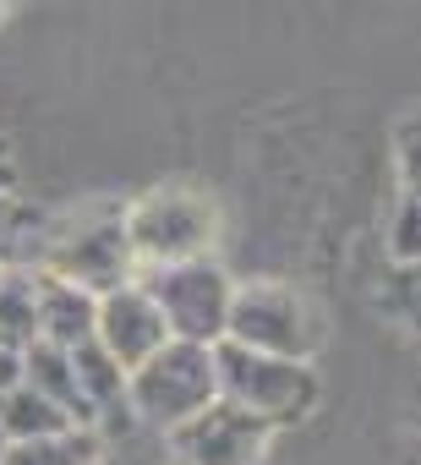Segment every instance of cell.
<instances>
[{"label":"cell","mask_w":421,"mask_h":465,"mask_svg":"<svg viewBox=\"0 0 421 465\" xmlns=\"http://www.w3.org/2000/svg\"><path fill=\"white\" fill-rule=\"evenodd\" d=\"M34 291H39V345H55V351H77L93 340V318H99V296L55 280V274H34Z\"/></svg>","instance_id":"obj_9"},{"label":"cell","mask_w":421,"mask_h":465,"mask_svg":"<svg viewBox=\"0 0 421 465\" xmlns=\"http://www.w3.org/2000/svg\"><path fill=\"white\" fill-rule=\"evenodd\" d=\"M93 345H99L121 372H137L153 351H164V345H170L164 318H159L153 296H148L137 280H132V285H121V291H110V296H99Z\"/></svg>","instance_id":"obj_8"},{"label":"cell","mask_w":421,"mask_h":465,"mask_svg":"<svg viewBox=\"0 0 421 465\" xmlns=\"http://www.w3.org/2000/svg\"><path fill=\"white\" fill-rule=\"evenodd\" d=\"M23 383V356L17 351H0V394H12Z\"/></svg>","instance_id":"obj_18"},{"label":"cell","mask_w":421,"mask_h":465,"mask_svg":"<svg viewBox=\"0 0 421 465\" xmlns=\"http://www.w3.org/2000/svg\"><path fill=\"white\" fill-rule=\"evenodd\" d=\"M0 274H6V269H0Z\"/></svg>","instance_id":"obj_22"},{"label":"cell","mask_w":421,"mask_h":465,"mask_svg":"<svg viewBox=\"0 0 421 465\" xmlns=\"http://www.w3.org/2000/svg\"><path fill=\"white\" fill-rule=\"evenodd\" d=\"M23 383H28L34 394H44L72 427L88 432V405H83V389H77V372H72V356H66V351H55V345L23 351Z\"/></svg>","instance_id":"obj_11"},{"label":"cell","mask_w":421,"mask_h":465,"mask_svg":"<svg viewBox=\"0 0 421 465\" xmlns=\"http://www.w3.org/2000/svg\"><path fill=\"white\" fill-rule=\"evenodd\" d=\"M34 274H55L88 296H110L121 285L137 280V258L126 247V224L121 208H99V213H72L55 219V236L44 247V263Z\"/></svg>","instance_id":"obj_5"},{"label":"cell","mask_w":421,"mask_h":465,"mask_svg":"<svg viewBox=\"0 0 421 465\" xmlns=\"http://www.w3.org/2000/svg\"><path fill=\"white\" fill-rule=\"evenodd\" d=\"M0 454H6V438H0Z\"/></svg>","instance_id":"obj_21"},{"label":"cell","mask_w":421,"mask_h":465,"mask_svg":"<svg viewBox=\"0 0 421 465\" xmlns=\"http://www.w3.org/2000/svg\"><path fill=\"white\" fill-rule=\"evenodd\" d=\"M66 432H83V427H72L28 383H17L12 394H0V438H6V443H39V438H66Z\"/></svg>","instance_id":"obj_12"},{"label":"cell","mask_w":421,"mask_h":465,"mask_svg":"<svg viewBox=\"0 0 421 465\" xmlns=\"http://www.w3.org/2000/svg\"><path fill=\"white\" fill-rule=\"evenodd\" d=\"M39 345V291L34 274L6 269L0 274V351H34Z\"/></svg>","instance_id":"obj_13"},{"label":"cell","mask_w":421,"mask_h":465,"mask_svg":"<svg viewBox=\"0 0 421 465\" xmlns=\"http://www.w3.org/2000/svg\"><path fill=\"white\" fill-rule=\"evenodd\" d=\"M6 17H12V6H0V28H6Z\"/></svg>","instance_id":"obj_20"},{"label":"cell","mask_w":421,"mask_h":465,"mask_svg":"<svg viewBox=\"0 0 421 465\" xmlns=\"http://www.w3.org/2000/svg\"><path fill=\"white\" fill-rule=\"evenodd\" d=\"M93 465H164V438H153V432H142L132 421L126 432H115V438L99 443Z\"/></svg>","instance_id":"obj_15"},{"label":"cell","mask_w":421,"mask_h":465,"mask_svg":"<svg viewBox=\"0 0 421 465\" xmlns=\"http://www.w3.org/2000/svg\"><path fill=\"white\" fill-rule=\"evenodd\" d=\"M99 438L93 432H66V438H39V443H6L0 465H93Z\"/></svg>","instance_id":"obj_14"},{"label":"cell","mask_w":421,"mask_h":465,"mask_svg":"<svg viewBox=\"0 0 421 465\" xmlns=\"http://www.w3.org/2000/svg\"><path fill=\"white\" fill-rule=\"evenodd\" d=\"M137 285L153 296L170 340L202 345V351H214L225 340V318H230V296H236V280L225 274V263H214V258L170 263V269L137 274Z\"/></svg>","instance_id":"obj_6"},{"label":"cell","mask_w":421,"mask_h":465,"mask_svg":"<svg viewBox=\"0 0 421 465\" xmlns=\"http://www.w3.org/2000/svg\"><path fill=\"white\" fill-rule=\"evenodd\" d=\"M214 389H220V405H230L252 421H269L274 432L290 421H307L323 400V378L312 361L258 356L230 340L214 345Z\"/></svg>","instance_id":"obj_2"},{"label":"cell","mask_w":421,"mask_h":465,"mask_svg":"<svg viewBox=\"0 0 421 465\" xmlns=\"http://www.w3.org/2000/svg\"><path fill=\"white\" fill-rule=\"evenodd\" d=\"M225 340L241 345V351H258V356L312 361L318 345H323V318L296 285H285V280H247L230 296Z\"/></svg>","instance_id":"obj_4"},{"label":"cell","mask_w":421,"mask_h":465,"mask_svg":"<svg viewBox=\"0 0 421 465\" xmlns=\"http://www.w3.org/2000/svg\"><path fill=\"white\" fill-rule=\"evenodd\" d=\"M269 443H274L269 421H252L214 400L186 427L164 432V465H263Z\"/></svg>","instance_id":"obj_7"},{"label":"cell","mask_w":421,"mask_h":465,"mask_svg":"<svg viewBox=\"0 0 421 465\" xmlns=\"http://www.w3.org/2000/svg\"><path fill=\"white\" fill-rule=\"evenodd\" d=\"M416 148H421V121L405 115L394 132V153H399V192H416Z\"/></svg>","instance_id":"obj_17"},{"label":"cell","mask_w":421,"mask_h":465,"mask_svg":"<svg viewBox=\"0 0 421 465\" xmlns=\"http://www.w3.org/2000/svg\"><path fill=\"white\" fill-rule=\"evenodd\" d=\"M214 400H220V389H214V351H202V345L170 340L137 372H126V411L153 438L186 427L191 416H202Z\"/></svg>","instance_id":"obj_3"},{"label":"cell","mask_w":421,"mask_h":465,"mask_svg":"<svg viewBox=\"0 0 421 465\" xmlns=\"http://www.w3.org/2000/svg\"><path fill=\"white\" fill-rule=\"evenodd\" d=\"M121 224H126V247L137 258V274H148V269H170V263L214 258L220 203L191 181H159L121 208Z\"/></svg>","instance_id":"obj_1"},{"label":"cell","mask_w":421,"mask_h":465,"mask_svg":"<svg viewBox=\"0 0 421 465\" xmlns=\"http://www.w3.org/2000/svg\"><path fill=\"white\" fill-rule=\"evenodd\" d=\"M17 186V159H12V137L0 132V192H12Z\"/></svg>","instance_id":"obj_19"},{"label":"cell","mask_w":421,"mask_h":465,"mask_svg":"<svg viewBox=\"0 0 421 465\" xmlns=\"http://www.w3.org/2000/svg\"><path fill=\"white\" fill-rule=\"evenodd\" d=\"M416 219H421V197L399 192L394 219H388V258H394V269H416Z\"/></svg>","instance_id":"obj_16"},{"label":"cell","mask_w":421,"mask_h":465,"mask_svg":"<svg viewBox=\"0 0 421 465\" xmlns=\"http://www.w3.org/2000/svg\"><path fill=\"white\" fill-rule=\"evenodd\" d=\"M55 236V213L39 203H23L17 192H0V269L34 274L44 263V247Z\"/></svg>","instance_id":"obj_10"}]
</instances>
